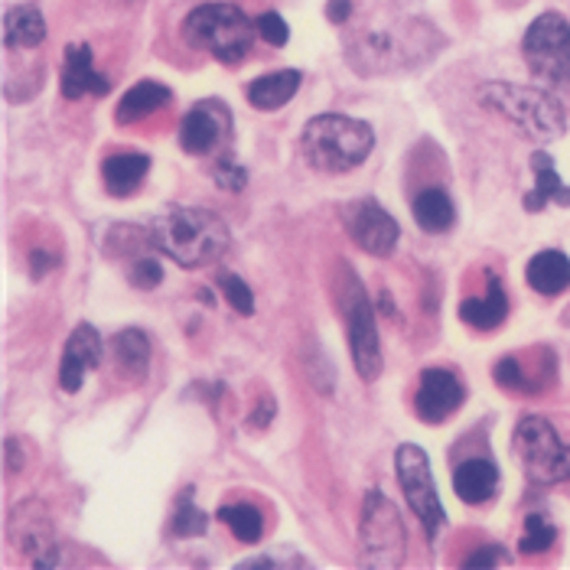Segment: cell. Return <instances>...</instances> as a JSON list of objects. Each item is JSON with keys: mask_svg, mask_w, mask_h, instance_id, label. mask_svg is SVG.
<instances>
[{"mask_svg": "<svg viewBox=\"0 0 570 570\" xmlns=\"http://www.w3.org/2000/svg\"><path fill=\"white\" fill-rule=\"evenodd\" d=\"M301 72L297 69H281V72H267L262 79H255L252 86H248V101L258 108V111H277V108H284L294 95H297V88H301Z\"/></svg>", "mask_w": 570, "mask_h": 570, "instance_id": "cb8c5ba5", "label": "cell"}, {"mask_svg": "<svg viewBox=\"0 0 570 570\" xmlns=\"http://www.w3.org/2000/svg\"><path fill=\"white\" fill-rule=\"evenodd\" d=\"M219 287L222 297L228 301V307L235 309V313H242V316H252V313H255V294H252V287H248L238 274L222 271Z\"/></svg>", "mask_w": 570, "mask_h": 570, "instance_id": "f1b7e54d", "label": "cell"}, {"mask_svg": "<svg viewBox=\"0 0 570 570\" xmlns=\"http://www.w3.org/2000/svg\"><path fill=\"white\" fill-rule=\"evenodd\" d=\"M453 489L466 505H483L499 489V466L492 460H466L453 473Z\"/></svg>", "mask_w": 570, "mask_h": 570, "instance_id": "ffe728a7", "label": "cell"}, {"mask_svg": "<svg viewBox=\"0 0 570 570\" xmlns=\"http://www.w3.org/2000/svg\"><path fill=\"white\" fill-rule=\"evenodd\" d=\"M480 98L531 140H558L568 128V115L548 88L489 82L480 91Z\"/></svg>", "mask_w": 570, "mask_h": 570, "instance_id": "5b68a950", "label": "cell"}, {"mask_svg": "<svg viewBox=\"0 0 570 570\" xmlns=\"http://www.w3.org/2000/svg\"><path fill=\"white\" fill-rule=\"evenodd\" d=\"M528 72L548 88L570 86V23L568 17L548 10L528 27L522 40Z\"/></svg>", "mask_w": 570, "mask_h": 570, "instance_id": "52a82bcc", "label": "cell"}, {"mask_svg": "<svg viewBox=\"0 0 570 570\" xmlns=\"http://www.w3.org/2000/svg\"><path fill=\"white\" fill-rule=\"evenodd\" d=\"M414 222H417L424 232L440 235V232H450V228H453L456 209H453V203H450V196H446L443 189L431 186V189H424V193L414 196Z\"/></svg>", "mask_w": 570, "mask_h": 570, "instance_id": "d4e9b609", "label": "cell"}, {"mask_svg": "<svg viewBox=\"0 0 570 570\" xmlns=\"http://www.w3.org/2000/svg\"><path fill=\"white\" fill-rule=\"evenodd\" d=\"M346 330H350V352L358 379L375 382L382 375V343L375 330V309L368 304L362 284L352 277L350 291H346Z\"/></svg>", "mask_w": 570, "mask_h": 570, "instance_id": "30bf717a", "label": "cell"}, {"mask_svg": "<svg viewBox=\"0 0 570 570\" xmlns=\"http://www.w3.org/2000/svg\"><path fill=\"white\" fill-rule=\"evenodd\" d=\"M101 362V336L95 326L88 323H79L66 343V352H62V362H59V385L62 392L76 395L86 382L88 368H98Z\"/></svg>", "mask_w": 570, "mask_h": 570, "instance_id": "5bb4252c", "label": "cell"}, {"mask_svg": "<svg viewBox=\"0 0 570 570\" xmlns=\"http://www.w3.org/2000/svg\"><path fill=\"white\" fill-rule=\"evenodd\" d=\"M238 568H242V570H252V568H277V561H271V558H252V561H242Z\"/></svg>", "mask_w": 570, "mask_h": 570, "instance_id": "74e56055", "label": "cell"}, {"mask_svg": "<svg viewBox=\"0 0 570 570\" xmlns=\"http://www.w3.org/2000/svg\"><path fill=\"white\" fill-rule=\"evenodd\" d=\"M304 157L320 174H350L375 147V134L365 121L346 115H316L304 128Z\"/></svg>", "mask_w": 570, "mask_h": 570, "instance_id": "3957f363", "label": "cell"}, {"mask_svg": "<svg viewBox=\"0 0 570 570\" xmlns=\"http://www.w3.org/2000/svg\"><path fill=\"white\" fill-rule=\"evenodd\" d=\"M271 417H274V401H271V397H264L262 407H258V411H252L248 428H252V431H264V428L271 424Z\"/></svg>", "mask_w": 570, "mask_h": 570, "instance_id": "e575fe53", "label": "cell"}, {"mask_svg": "<svg viewBox=\"0 0 570 570\" xmlns=\"http://www.w3.org/2000/svg\"><path fill=\"white\" fill-rule=\"evenodd\" d=\"M59 88H62V98L76 101L82 95H108L111 82L108 76L95 72L91 66V49L86 43L66 46V62H62V76H59Z\"/></svg>", "mask_w": 570, "mask_h": 570, "instance_id": "9a60e30c", "label": "cell"}, {"mask_svg": "<svg viewBox=\"0 0 570 570\" xmlns=\"http://www.w3.org/2000/svg\"><path fill=\"white\" fill-rule=\"evenodd\" d=\"M228 131H232V115L222 101L216 98L196 101L179 121V147L193 157H209Z\"/></svg>", "mask_w": 570, "mask_h": 570, "instance_id": "7c38bea8", "label": "cell"}, {"mask_svg": "<svg viewBox=\"0 0 570 570\" xmlns=\"http://www.w3.org/2000/svg\"><path fill=\"white\" fill-rule=\"evenodd\" d=\"M509 316V297L502 291V284L495 277H489V287H485L483 297H466L460 304V320L480 333H489V330H499Z\"/></svg>", "mask_w": 570, "mask_h": 570, "instance_id": "ac0fdd59", "label": "cell"}, {"mask_svg": "<svg viewBox=\"0 0 570 570\" xmlns=\"http://www.w3.org/2000/svg\"><path fill=\"white\" fill-rule=\"evenodd\" d=\"M407 551V531L401 525L397 509L379 492L368 489L362 502L358 525V564L362 568H397Z\"/></svg>", "mask_w": 570, "mask_h": 570, "instance_id": "8992f818", "label": "cell"}, {"mask_svg": "<svg viewBox=\"0 0 570 570\" xmlns=\"http://www.w3.org/2000/svg\"><path fill=\"white\" fill-rule=\"evenodd\" d=\"M463 385L450 368H424L414 395V411L424 424H443L463 407Z\"/></svg>", "mask_w": 570, "mask_h": 570, "instance_id": "4fadbf2b", "label": "cell"}, {"mask_svg": "<svg viewBox=\"0 0 570 570\" xmlns=\"http://www.w3.org/2000/svg\"><path fill=\"white\" fill-rule=\"evenodd\" d=\"M531 170H534V189L525 196L528 213H541L544 206H570V189L564 186V179L554 170V160L544 150L531 154Z\"/></svg>", "mask_w": 570, "mask_h": 570, "instance_id": "2e32d148", "label": "cell"}, {"mask_svg": "<svg viewBox=\"0 0 570 570\" xmlns=\"http://www.w3.org/2000/svg\"><path fill=\"white\" fill-rule=\"evenodd\" d=\"M558 541V528L554 522L544 515V512H531L525 519V534L519 541V551L522 554H544L551 551V544Z\"/></svg>", "mask_w": 570, "mask_h": 570, "instance_id": "83f0119b", "label": "cell"}, {"mask_svg": "<svg viewBox=\"0 0 570 570\" xmlns=\"http://www.w3.org/2000/svg\"><path fill=\"white\" fill-rule=\"evenodd\" d=\"M150 174V157L144 154H111L105 157L101 164V179H105V189L111 196H131L134 189L144 183V176Z\"/></svg>", "mask_w": 570, "mask_h": 570, "instance_id": "603a6c76", "label": "cell"}, {"mask_svg": "<svg viewBox=\"0 0 570 570\" xmlns=\"http://www.w3.org/2000/svg\"><path fill=\"white\" fill-rule=\"evenodd\" d=\"M128 281H131L137 291H154L160 281H164V267L157 258H147V255H137L128 267Z\"/></svg>", "mask_w": 570, "mask_h": 570, "instance_id": "4dcf8cb0", "label": "cell"}, {"mask_svg": "<svg viewBox=\"0 0 570 570\" xmlns=\"http://www.w3.org/2000/svg\"><path fill=\"white\" fill-rule=\"evenodd\" d=\"M350 13H352V0H330L326 3V20H333V23H346L350 20Z\"/></svg>", "mask_w": 570, "mask_h": 570, "instance_id": "d590c367", "label": "cell"}, {"mask_svg": "<svg viewBox=\"0 0 570 570\" xmlns=\"http://www.w3.org/2000/svg\"><path fill=\"white\" fill-rule=\"evenodd\" d=\"M495 382H499L505 392H534V382H528L525 365H522L515 355H509V358H502V362L495 365Z\"/></svg>", "mask_w": 570, "mask_h": 570, "instance_id": "f546056e", "label": "cell"}, {"mask_svg": "<svg viewBox=\"0 0 570 570\" xmlns=\"http://www.w3.org/2000/svg\"><path fill=\"white\" fill-rule=\"evenodd\" d=\"M46 40V20L37 3H17L3 17V43L10 49H37Z\"/></svg>", "mask_w": 570, "mask_h": 570, "instance_id": "7402d4cb", "label": "cell"}, {"mask_svg": "<svg viewBox=\"0 0 570 570\" xmlns=\"http://www.w3.org/2000/svg\"><path fill=\"white\" fill-rule=\"evenodd\" d=\"M395 470H397V485L411 505V512L417 515V522L424 525L428 541L434 544L440 534V528L446 525V512L440 505L438 485H434V473H431V460L428 453L417 446V443H404L397 446L395 453Z\"/></svg>", "mask_w": 570, "mask_h": 570, "instance_id": "9c48e42d", "label": "cell"}, {"mask_svg": "<svg viewBox=\"0 0 570 570\" xmlns=\"http://www.w3.org/2000/svg\"><path fill=\"white\" fill-rule=\"evenodd\" d=\"M505 561V551L499 548V544H485L480 551H473L463 564L466 568H495V564H502Z\"/></svg>", "mask_w": 570, "mask_h": 570, "instance_id": "836d02e7", "label": "cell"}, {"mask_svg": "<svg viewBox=\"0 0 570 570\" xmlns=\"http://www.w3.org/2000/svg\"><path fill=\"white\" fill-rule=\"evenodd\" d=\"M147 232L150 245L186 271L219 262L222 252L228 248V225L209 209L167 206L150 219Z\"/></svg>", "mask_w": 570, "mask_h": 570, "instance_id": "6da1fadb", "label": "cell"}, {"mask_svg": "<svg viewBox=\"0 0 570 570\" xmlns=\"http://www.w3.org/2000/svg\"><path fill=\"white\" fill-rule=\"evenodd\" d=\"M174 101V91L164 86V82H154V79H144L134 88L125 91V98L118 101V111H115V121L118 125H137L144 118H150L154 111L167 108Z\"/></svg>", "mask_w": 570, "mask_h": 570, "instance_id": "e0dca14e", "label": "cell"}, {"mask_svg": "<svg viewBox=\"0 0 570 570\" xmlns=\"http://www.w3.org/2000/svg\"><path fill=\"white\" fill-rule=\"evenodd\" d=\"M30 264H33V277L40 281L46 271L52 267V258H49V255H43V252H33V255H30Z\"/></svg>", "mask_w": 570, "mask_h": 570, "instance_id": "8d00e7d4", "label": "cell"}, {"mask_svg": "<svg viewBox=\"0 0 570 570\" xmlns=\"http://www.w3.org/2000/svg\"><path fill=\"white\" fill-rule=\"evenodd\" d=\"M512 443H515V453H519V460H522L531 483H568L570 446L561 443L558 431L551 428L548 417H538V414L522 417L515 434H512Z\"/></svg>", "mask_w": 570, "mask_h": 570, "instance_id": "ba28073f", "label": "cell"}, {"mask_svg": "<svg viewBox=\"0 0 570 570\" xmlns=\"http://www.w3.org/2000/svg\"><path fill=\"white\" fill-rule=\"evenodd\" d=\"M206 528H209V519H206V512L193 502V485H186V489L179 492V499H176V512L174 522H170V531H174L176 538H199V534H206Z\"/></svg>", "mask_w": 570, "mask_h": 570, "instance_id": "4316f807", "label": "cell"}, {"mask_svg": "<svg viewBox=\"0 0 570 570\" xmlns=\"http://www.w3.org/2000/svg\"><path fill=\"white\" fill-rule=\"evenodd\" d=\"M443 46V37L424 20H407L389 30H365L346 49V59L358 76L404 72L424 66Z\"/></svg>", "mask_w": 570, "mask_h": 570, "instance_id": "7a4b0ae2", "label": "cell"}, {"mask_svg": "<svg viewBox=\"0 0 570 570\" xmlns=\"http://www.w3.org/2000/svg\"><path fill=\"white\" fill-rule=\"evenodd\" d=\"M111 358L125 382H140L150 368V340L140 330H121L111 340Z\"/></svg>", "mask_w": 570, "mask_h": 570, "instance_id": "44dd1931", "label": "cell"}, {"mask_svg": "<svg viewBox=\"0 0 570 570\" xmlns=\"http://www.w3.org/2000/svg\"><path fill=\"white\" fill-rule=\"evenodd\" d=\"M255 33L258 27L235 3H199L183 20V40L225 66H238L252 52Z\"/></svg>", "mask_w": 570, "mask_h": 570, "instance_id": "277c9868", "label": "cell"}, {"mask_svg": "<svg viewBox=\"0 0 570 570\" xmlns=\"http://www.w3.org/2000/svg\"><path fill=\"white\" fill-rule=\"evenodd\" d=\"M343 225H346L352 242L375 258H389L401 238L395 216L385 213L375 199H352L343 209Z\"/></svg>", "mask_w": 570, "mask_h": 570, "instance_id": "8fae6325", "label": "cell"}, {"mask_svg": "<svg viewBox=\"0 0 570 570\" xmlns=\"http://www.w3.org/2000/svg\"><path fill=\"white\" fill-rule=\"evenodd\" d=\"M213 176H216V183H219L222 189H232V193H242L248 186V170L238 160H232V157H222Z\"/></svg>", "mask_w": 570, "mask_h": 570, "instance_id": "1f68e13d", "label": "cell"}, {"mask_svg": "<svg viewBox=\"0 0 570 570\" xmlns=\"http://www.w3.org/2000/svg\"><path fill=\"white\" fill-rule=\"evenodd\" d=\"M219 522H225L228 531H232L242 544H258L264 538V515L255 505H248V502L222 505Z\"/></svg>", "mask_w": 570, "mask_h": 570, "instance_id": "484cf974", "label": "cell"}, {"mask_svg": "<svg viewBox=\"0 0 570 570\" xmlns=\"http://www.w3.org/2000/svg\"><path fill=\"white\" fill-rule=\"evenodd\" d=\"M525 281L531 291L544 297H558L570 287V258L564 252H538L525 267Z\"/></svg>", "mask_w": 570, "mask_h": 570, "instance_id": "d6986e66", "label": "cell"}, {"mask_svg": "<svg viewBox=\"0 0 570 570\" xmlns=\"http://www.w3.org/2000/svg\"><path fill=\"white\" fill-rule=\"evenodd\" d=\"M255 27H258V37L267 46H287V40H291V30H287L281 13H262L255 20Z\"/></svg>", "mask_w": 570, "mask_h": 570, "instance_id": "d6a6232c", "label": "cell"}]
</instances>
